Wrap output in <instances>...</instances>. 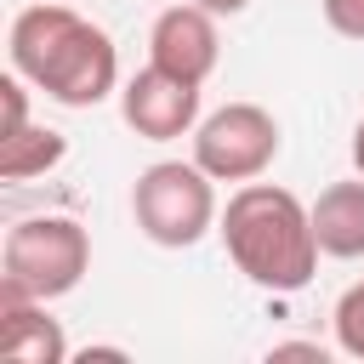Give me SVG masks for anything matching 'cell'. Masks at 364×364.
I'll return each mask as SVG.
<instances>
[{"instance_id": "cell-4", "label": "cell", "mask_w": 364, "mask_h": 364, "mask_svg": "<svg viewBox=\"0 0 364 364\" xmlns=\"http://www.w3.org/2000/svg\"><path fill=\"white\" fill-rule=\"evenodd\" d=\"M216 176L199 165V159H159L136 176L131 188V216L142 228V239L165 245V250H188L199 245L222 210H216Z\"/></svg>"}, {"instance_id": "cell-6", "label": "cell", "mask_w": 364, "mask_h": 364, "mask_svg": "<svg viewBox=\"0 0 364 364\" xmlns=\"http://www.w3.org/2000/svg\"><path fill=\"white\" fill-rule=\"evenodd\" d=\"M119 114L142 142H176L199 125V80L148 63L119 85Z\"/></svg>"}, {"instance_id": "cell-7", "label": "cell", "mask_w": 364, "mask_h": 364, "mask_svg": "<svg viewBox=\"0 0 364 364\" xmlns=\"http://www.w3.org/2000/svg\"><path fill=\"white\" fill-rule=\"evenodd\" d=\"M216 57H222L216 11L182 0V6H165V11L154 17V28H148V63H159V68L205 85L210 68H216Z\"/></svg>"}, {"instance_id": "cell-11", "label": "cell", "mask_w": 364, "mask_h": 364, "mask_svg": "<svg viewBox=\"0 0 364 364\" xmlns=\"http://www.w3.org/2000/svg\"><path fill=\"white\" fill-rule=\"evenodd\" d=\"M330 324H336V347H341L347 358H364V279L341 290V301H336Z\"/></svg>"}, {"instance_id": "cell-9", "label": "cell", "mask_w": 364, "mask_h": 364, "mask_svg": "<svg viewBox=\"0 0 364 364\" xmlns=\"http://www.w3.org/2000/svg\"><path fill=\"white\" fill-rule=\"evenodd\" d=\"M313 233H318V250L336 256V262H358L364 256V176L330 182L313 199Z\"/></svg>"}, {"instance_id": "cell-15", "label": "cell", "mask_w": 364, "mask_h": 364, "mask_svg": "<svg viewBox=\"0 0 364 364\" xmlns=\"http://www.w3.org/2000/svg\"><path fill=\"white\" fill-rule=\"evenodd\" d=\"M353 171H358V176H364V119H358V125H353Z\"/></svg>"}, {"instance_id": "cell-3", "label": "cell", "mask_w": 364, "mask_h": 364, "mask_svg": "<svg viewBox=\"0 0 364 364\" xmlns=\"http://www.w3.org/2000/svg\"><path fill=\"white\" fill-rule=\"evenodd\" d=\"M91 267V239L74 216H23L0 245V290L57 301Z\"/></svg>"}, {"instance_id": "cell-8", "label": "cell", "mask_w": 364, "mask_h": 364, "mask_svg": "<svg viewBox=\"0 0 364 364\" xmlns=\"http://www.w3.org/2000/svg\"><path fill=\"white\" fill-rule=\"evenodd\" d=\"M0 358H11V364H63L68 358V336L46 313V301L0 290Z\"/></svg>"}, {"instance_id": "cell-14", "label": "cell", "mask_w": 364, "mask_h": 364, "mask_svg": "<svg viewBox=\"0 0 364 364\" xmlns=\"http://www.w3.org/2000/svg\"><path fill=\"white\" fill-rule=\"evenodd\" d=\"M193 6H205V11H216V17H239L250 0H193Z\"/></svg>"}, {"instance_id": "cell-12", "label": "cell", "mask_w": 364, "mask_h": 364, "mask_svg": "<svg viewBox=\"0 0 364 364\" xmlns=\"http://www.w3.org/2000/svg\"><path fill=\"white\" fill-rule=\"evenodd\" d=\"M318 11L341 40H364V0H318Z\"/></svg>"}, {"instance_id": "cell-13", "label": "cell", "mask_w": 364, "mask_h": 364, "mask_svg": "<svg viewBox=\"0 0 364 364\" xmlns=\"http://www.w3.org/2000/svg\"><path fill=\"white\" fill-rule=\"evenodd\" d=\"M267 358H313V364H324V347H313V341H279Z\"/></svg>"}, {"instance_id": "cell-5", "label": "cell", "mask_w": 364, "mask_h": 364, "mask_svg": "<svg viewBox=\"0 0 364 364\" xmlns=\"http://www.w3.org/2000/svg\"><path fill=\"white\" fill-rule=\"evenodd\" d=\"M193 159L216 182H256L279 159V119L262 102H228L193 125Z\"/></svg>"}, {"instance_id": "cell-1", "label": "cell", "mask_w": 364, "mask_h": 364, "mask_svg": "<svg viewBox=\"0 0 364 364\" xmlns=\"http://www.w3.org/2000/svg\"><path fill=\"white\" fill-rule=\"evenodd\" d=\"M11 68L63 108H97L119 85V51L108 28L63 0H40L11 17Z\"/></svg>"}, {"instance_id": "cell-10", "label": "cell", "mask_w": 364, "mask_h": 364, "mask_svg": "<svg viewBox=\"0 0 364 364\" xmlns=\"http://www.w3.org/2000/svg\"><path fill=\"white\" fill-rule=\"evenodd\" d=\"M68 154L63 131L51 125H17V131H0V176L6 182H28V176H46L57 159Z\"/></svg>"}, {"instance_id": "cell-2", "label": "cell", "mask_w": 364, "mask_h": 364, "mask_svg": "<svg viewBox=\"0 0 364 364\" xmlns=\"http://www.w3.org/2000/svg\"><path fill=\"white\" fill-rule=\"evenodd\" d=\"M222 245L233 256V267L262 284V290H301L318 267V233H313V205H301L290 188L279 182H245L228 210H222Z\"/></svg>"}]
</instances>
